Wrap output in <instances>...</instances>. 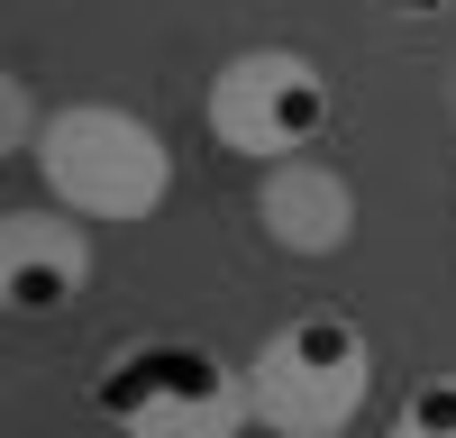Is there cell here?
<instances>
[{
    "instance_id": "6da1fadb",
    "label": "cell",
    "mask_w": 456,
    "mask_h": 438,
    "mask_svg": "<svg viewBox=\"0 0 456 438\" xmlns=\"http://www.w3.org/2000/svg\"><path fill=\"white\" fill-rule=\"evenodd\" d=\"M92 411L119 438H238L256 420V393L247 365H228L210 338L146 328L92 356Z\"/></svg>"
},
{
    "instance_id": "7a4b0ae2",
    "label": "cell",
    "mask_w": 456,
    "mask_h": 438,
    "mask_svg": "<svg viewBox=\"0 0 456 438\" xmlns=\"http://www.w3.org/2000/svg\"><path fill=\"white\" fill-rule=\"evenodd\" d=\"M37 182L46 201H64L73 219H156L174 201V146L165 128L128 101H64L46 110V137H37Z\"/></svg>"
},
{
    "instance_id": "3957f363",
    "label": "cell",
    "mask_w": 456,
    "mask_h": 438,
    "mask_svg": "<svg viewBox=\"0 0 456 438\" xmlns=\"http://www.w3.org/2000/svg\"><path fill=\"white\" fill-rule=\"evenodd\" d=\"M256 429L274 438H347L356 411L374 402V338L347 311H292L283 328H265L247 356Z\"/></svg>"
},
{
    "instance_id": "277c9868",
    "label": "cell",
    "mask_w": 456,
    "mask_h": 438,
    "mask_svg": "<svg viewBox=\"0 0 456 438\" xmlns=\"http://www.w3.org/2000/svg\"><path fill=\"white\" fill-rule=\"evenodd\" d=\"M201 119H210V137L228 146V156L283 165V156H311V146L329 137L338 92H329V73L301 55V46H238V55L210 73Z\"/></svg>"
},
{
    "instance_id": "5b68a950",
    "label": "cell",
    "mask_w": 456,
    "mask_h": 438,
    "mask_svg": "<svg viewBox=\"0 0 456 438\" xmlns=\"http://www.w3.org/2000/svg\"><path fill=\"white\" fill-rule=\"evenodd\" d=\"M92 292V219L64 201H19L0 210V302L10 320H64Z\"/></svg>"
},
{
    "instance_id": "8992f818",
    "label": "cell",
    "mask_w": 456,
    "mask_h": 438,
    "mask_svg": "<svg viewBox=\"0 0 456 438\" xmlns=\"http://www.w3.org/2000/svg\"><path fill=\"white\" fill-rule=\"evenodd\" d=\"M356 182L338 174L329 156H283V165H256V229L274 256H301V265H329V256L356 247Z\"/></svg>"
},
{
    "instance_id": "52a82bcc",
    "label": "cell",
    "mask_w": 456,
    "mask_h": 438,
    "mask_svg": "<svg viewBox=\"0 0 456 438\" xmlns=\"http://www.w3.org/2000/svg\"><path fill=\"white\" fill-rule=\"evenodd\" d=\"M384 438H456V365H447V375H420V384L393 402Z\"/></svg>"
},
{
    "instance_id": "ba28073f",
    "label": "cell",
    "mask_w": 456,
    "mask_h": 438,
    "mask_svg": "<svg viewBox=\"0 0 456 438\" xmlns=\"http://www.w3.org/2000/svg\"><path fill=\"white\" fill-rule=\"evenodd\" d=\"M0 128H10V156H37V137H46V119H37V92L19 83H0Z\"/></svg>"
},
{
    "instance_id": "9c48e42d",
    "label": "cell",
    "mask_w": 456,
    "mask_h": 438,
    "mask_svg": "<svg viewBox=\"0 0 456 438\" xmlns=\"http://www.w3.org/2000/svg\"><path fill=\"white\" fill-rule=\"evenodd\" d=\"M374 10H384V19H447L456 0H374Z\"/></svg>"
}]
</instances>
